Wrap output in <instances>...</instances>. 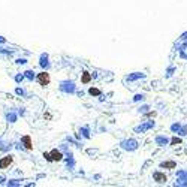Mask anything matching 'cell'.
<instances>
[{
  "label": "cell",
  "instance_id": "obj_2",
  "mask_svg": "<svg viewBox=\"0 0 187 187\" xmlns=\"http://www.w3.org/2000/svg\"><path fill=\"white\" fill-rule=\"evenodd\" d=\"M12 156H6V157H3L2 160H0V169H5V168H8L11 163H12Z\"/></svg>",
  "mask_w": 187,
  "mask_h": 187
},
{
  "label": "cell",
  "instance_id": "obj_4",
  "mask_svg": "<svg viewBox=\"0 0 187 187\" xmlns=\"http://www.w3.org/2000/svg\"><path fill=\"white\" fill-rule=\"evenodd\" d=\"M21 141H23L24 147H26L27 150H32V148H33V145H32V139H30V136H29V135L23 136V139H21Z\"/></svg>",
  "mask_w": 187,
  "mask_h": 187
},
{
  "label": "cell",
  "instance_id": "obj_1",
  "mask_svg": "<svg viewBox=\"0 0 187 187\" xmlns=\"http://www.w3.org/2000/svg\"><path fill=\"white\" fill-rule=\"evenodd\" d=\"M37 81H39L40 85H48L49 84V75L46 74V72H40V74L37 75Z\"/></svg>",
  "mask_w": 187,
  "mask_h": 187
},
{
  "label": "cell",
  "instance_id": "obj_6",
  "mask_svg": "<svg viewBox=\"0 0 187 187\" xmlns=\"http://www.w3.org/2000/svg\"><path fill=\"white\" fill-rule=\"evenodd\" d=\"M90 79H91V75L88 74V72H84V75H82V82L87 84V82H90Z\"/></svg>",
  "mask_w": 187,
  "mask_h": 187
},
{
  "label": "cell",
  "instance_id": "obj_3",
  "mask_svg": "<svg viewBox=\"0 0 187 187\" xmlns=\"http://www.w3.org/2000/svg\"><path fill=\"white\" fill-rule=\"evenodd\" d=\"M62 157H63L62 153L57 151V150H52V151L49 153V159H51V160H57V162H59V160H62Z\"/></svg>",
  "mask_w": 187,
  "mask_h": 187
},
{
  "label": "cell",
  "instance_id": "obj_7",
  "mask_svg": "<svg viewBox=\"0 0 187 187\" xmlns=\"http://www.w3.org/2000/svg\"><path fill=\"white\" fill-rule=\"evenodd\" d=\"M162 166L163 168H175V163L174 162H165V163H162Z\"/></svg>",
  "mask_w": 187,
  "mask_h": 187
},
{
  "label": "cell",
  "instance_id": "obj_5",
  "mask_svg": "<svg viewBox=\"0 0 187 187\" xmlns=\"http://www.w3.org/2000/svg\"><path fill=\"white\" fill-rule=\"evenodd\" d=\"M154 180H156L157 183H165V181H166V175H163V174H160V172H156V174H154Z\"/></svg>",
  "mask_w": 187,
  "mask_h": 187
},
{
  "label": "cell",
  "instance_id": "obj_8",
  "mask_svg": "<svg viewBox=\"0 0 187 187\" xmlns=\"http://www.w3.org/2000/svg\"><path fill=\"white\" fill-rule=\"evenodd\" d=\"M90 94H94V96H99V94H100V91H99L97 88H90Z\"/></svg>",
  "mask_w": 187,
  "mask_h": 187
}]
</instances>
